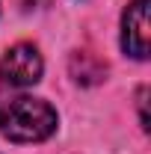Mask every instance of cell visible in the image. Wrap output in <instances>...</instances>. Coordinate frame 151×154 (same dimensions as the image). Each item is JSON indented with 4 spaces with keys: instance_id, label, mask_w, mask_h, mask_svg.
<instances>
[{
    "instance_id": "1",
    "label": "cell",
    "mask_w": 151,
    "mask_h": 154,
    "mask_svg": "<svg viewBox=\"0 0 151 154\" xmlns=\"http://www.w3.org/2000/svg\"><path fill=\"white\" fill-rule=\"evenodd\" d=\"M57 131V110L42 98L18 95L0 101V134L12 142H42Z\"/></svg>"
},
{
    "instance_id": "2",
    "label": "cell",
    "mask_w": 151,
    "mask_h": 154,
    "mask_svg": "<svg viewBox=\"0 0 151 154\" xmlns=\"http://www.w3.org/2000/svg\"><path fill=\"white\" fill-rule=\"evenodd\" d=\"M42 54H39L33 45H15L9 48L3 57H0V83H9V86H33L42 80Z\"/></svg>"
},
{
    "instance_id": "3",
    "label": "cell",
    "mask_w": 151,
    "mask_h": 154,
    "mask_svg": "<svg viewBox=\"0 0 151 154\" xmlns=\"http://www.w3.org/2000/svg\"><path fill=\"white\" fill-rule=\"evenodd\" d=\"M148 3L131 0L122 15V48L133 59H148Z\"/></svg>"
}]
</instances>
